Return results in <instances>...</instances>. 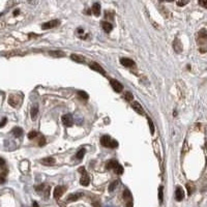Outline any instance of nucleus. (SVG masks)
<instances>
[{
    "label": "nucleus",
    "instance_id": "22",
    "mask_svg": "<svg viewBox=\"0 0 207 207\" xmlns=\"http://www.w3.org/2000/svg\"><path fill=\"white\" fill-rule=\"evenodd\" d=\"M37 113H39V106L35 105L34 107H32V109H31V119L32 120H35L36 119V116H37Z\"/></svg>",
    "mask_w": 207,
    "mask_h": 207
},
{
    "label": "nucleus",
    "instance_id": "23",
    "mask_svg": "<svg viewBox=\"0 0 207 207\" xmlns=\"http://www.w3.org/2000/svg\"><path fill=\"white\" fill-rule=\"evenodd\" d=\"M13 135L16 138H20V137H22V135H23V130H22L21 127H15V129L13 130Z\"/></svg>",
    "mask_w": 207,
    "mask_h": 207
},
{
    "label": "nucleus",
    "instance_id": "19",
    "mask_svg": "<svg viewBox=\"0 0 207 207\" xmlns=\"http://www.w3.org/2000/svg\"><path fill=\"white\" fill-rule=\"evenodd\" d=\"M101 25H102L103 29L105 30V32H107V33H110L112 31V29H113V26H112V24L110 23V22L104 21L101 23Z\"/></svg>",
    "mask_w": 207,
    "mask_h": 207
},
{
    "label": "nucleus",
    "instance_id": "32",
    "mask_svg": "<svg viewBox=\"0 0 207 207\" xmlns=\"http://www.w3.org/2000/svg\"><path fill=\"white\" fill-rule=\"evenodd\" d=\"M198 2H199L200 6H202V7H204L207 10V0H198Z\"/></svg>",
    "mask_w": 207,
    "mask_h": 207
},
{
    "label": "nucleus",
    "instance_id": "21",
    "mask_svg": "<svg viewBox=\"0 0 207 207\" xmlns=\"http://www.w3.org/2000/svg\"><path fill=\"white\" fill-rule=\"evenodd\" d=\"M49 54H50V56H52V57H56V58L64 57L65 56V54L62 51H50Z\"/></svg>",
    "mask_w": 207,
    "mask_h": 207
},
{
    "label": "nucleus",
    "instance_id": "14",
    "mask_svg": "<svg viewBox=\"0 0 207 207\" xmlns=\"http://www.w3.org/2000/svg\"><path fill=\"white\" fill-rule=\"evenodd\" d=\"M132 108L135 110V111L137 112V113L140 114V115H143V114H144V109H143V107H142V106H141L138 102H133V103H132Z\"/></svg>",
    "mask_w": 207,
    "mask_h": 207
},
{
    "label": "nucleus",
    "instance_id": "12",
    "mask_svg": "<svg viewBox=\"0 0 207 207\" xmlns=\"http://www.w3.org/2000/svg\"><path fill=\"white\" fill-rule=\"evenodd\" d=\"M184 198V191L182 190L181 186H177L175 190V199L177 201H182Z\"/></svg>",
    "mask_w": 207,
    "mask_h": 207
},
{
    "label": "nucleus",
    "instance_id": "1",
    "mask_svg": "<svg viewBox=\"0 0 207 207\" xmlns=\"http://www.w3.org/2000/svg\"><path fill=\"white\" fill-rule=\"evenodd\" d=\"M101 144L104 146V147L107 148H116L118 147V142L111 138L110 136H103L101 138Z\"/></svg>",
    "mask_w": 207,
    "mask_h": 207
},
{
    "label": "nucleus",
    "instance_id": "30",
    "mask_svg": "<svg viewBox=\"0 0 207 207\" xmlns=\"http://www.w3.org/2000/svg\"><path fill=\"white\" fill-rule=\"evenodd\" d=\"M147 121H148V124H149L150 133H151V135H153V133H154V125H153V122H152V120L149 118V117H147Z\"/></svg>",
    "mask_w": 207,
    "mask_h": 207
},
{
    "label": "nucleus",
    "instance_id": "9",
    "mask_svg": "<svg viewBox=\"0 0 207 207\" xmlns=\"http://www.w3.org/2000/svg\"><path fill=\"white\" fill-rule=\"evenodd\" d=\"M89 67H90L91 69H93V71H98V73H100V74H102V75L106 76L105 69H104L103 67L98 63V62H91V63L89 64Z\"/></svg>",
    "mask_w": 207,
    "mask_h": 207
},
{
    "label": "nucleus",
    "instance_id": "25",
    "mask_svg": "<svg viewBox=\"0 0 207 207\" xmlns=\"http://www.w3.org/2000/svg\"><path fill=\"white\" fill-rule=\"evenodd\" d=\"M186 190H188V195H192L195 191V185L192 183V182H188V183H186Z\"/></svg>",
    "mask_w": 207,
    "mask_h": 207
},
{
    "label": "nucleus",
    "instance_id": "4",
    "mask_svg": "<svg viewBox=\"0 0 207 207\" xmlns=\"http://www.w3.org/2000/svg\"><path fill=\"white\" fill-rule=\"evenodd\" d=\"M79 172L82 174V177H81V179H80V183L82 184L83 186H87L89 184V182H90V178H89L85 168L84 167L79 168Z\"/></svg>",
    "mask_w": 207,
    "mask_h": 207
},
{
    "label": "nucleus",
    "instance_id": "38",
    "mask_svg": "<svg viewBox=\"0 0 207 207\" xmlns=\"http://www.w3.org/2000/svg\"><path fill=\"white\" fill-rule=\"evenodd\" d=\"M4 164H5V161H4L2 157H0V167H2V166H4Z\"/></svg>",
    "mask_w": 207,
    "mask_h": 207
},
{
    "label": "nucleus",
    "instance_id": "35",
    "mask_svg": "<svg viewBox=\"0 0 207 207\" xmlns=\"http://www.w3.org/2000/svg\"><path fill=\"white\" fill-rule=\"evenodd\" d=\"M45 143H46V140H45L44 137H42V138H40V140H39V145L42 147V146H44Z\"/></svg>",
    "mask_w": 207,
    "mask_h": 207
},
{
    "label": "nucleus",
    "instance_id": "3",
    "mask_svg": "<svg viewBox=\"0 0 207 207\" xmlns=\"http://www.w3.org/2000/svg\"><path fill=\"white\" fill-rule=\"evenodd\" d=\"M197 42L199 46H205L207 44V30L201 29L197 34Z\"/></svg>",
    "mask_w": 207,
    "mask_h": 207
},
{
    "label": "nucleus",
    "instance_id": "17",
    "mask_svg": "<svg viewBox=\"0 0 207 207\" xmlns=\"http://www.w3.org/2000/svg\"><path fill=\"white\" fill-rule=\"evenodd\" d=\"M91 13H93L95 17H98V16L101 15V5H100V3H98V2L93 3V5H92V7H91Z\"/></svg>",
    "mask_w": 207,
    "mask_h": 207
},
{
    "label": "nucleus",
    "instance_id": "43",
    "mask_svg": "<svg viewBox=\"0 0 207 207\" xmlns=\"http://www.w3.org/2000/svg\"><path fill=\"white\" fill-rule=\"evenodd\" d=\"M200 52H201V53H204V52H206V49L204 48V49H200Z\"/></svg>",
    "mask_w": 207,
    "mask_h": 207
},
{
    "label": "nucleus",
    "instance_id": "42",
    "mask_svg": "<svg viewBox=\"0 0 207 207\" xmlns=\"http://www.w3.org/2000/svg\"><path fill=\"white\" fill-rule=\"evenodd\" d=\"M161 2H173L174 0H159Z\"/></svg>",
    "mask_w": 207,
    "mask_h": 207
},
{
    "label": "nucleus",
    "instance_id": "33",
    "mask_svg": "<svg viewBox=\"0 0 207 207\" xmlns=\"http://www.w3.org/2000/svg\"><path fill=\"white\" fill-rule=\"evenodd\" d=\"M188 2V0H178V2H177V5H178V6H183V5H185Z\"/></svg>",
    "mask_w": 207,
    "mask_h": 207
},
{
    "label": "nucleus",
    "instance_id": "37",
    "mask_svg": "<svg viewBox=\"0 0 207 207\" xmlns=\"http://www.w3.org/2000/svg\"><path fill=\"white\" fill-rule=\"evenodd\" d=\"M113 16H114L113 13H111V15H109V12H106L105 17H106V18H111V19H113Z\"/></svg>",
    "mask_w": 207,
    "mask_h": 207
},
{
    "label": "nucleus",
    "instance_id": "45",
    "mask_svg": "<svg viewBox=\"0 0 207 207\" xmlns=\"http://www.w3.org/2000/svg\"><path fill=\"white\" fill-rule=\"evenodd\" d=\"M33 207H39V205H37L36 202H33Z\"/></svg>",
    "mask_w": 207,
    "mask_h": 207
},
{
    "label": "nucleus",
    "instance_id": "20",
    "mask_svg": "<svg viewBox=\"0 0 207 207\" xmlns=\"http://www.w3.org/2000/svg\"><path fill=\"white\" fill-rule=\"evenodd\" d=\"M83 196L82 193H77V194H71L69 195V197L66 198V202H74V201H77V200L80 199L81 197Z\"/></svg>",
    "mask_w": 207,
    "mask_h": 207
},
{
    "label": "nucleus",
    "instance_id": "34",
    "mask_svg": "<svg viewBox=\"0 0 207 207\" xmlns=\"http://www.w3.org/2000/svg\"><path fill=\"white\" fill-rule=\"evenodd\" d=\"M92 205H93V207H101L100 201H98V200H95V201L92 202Z\"/></svg>",
    "mask_w": 207,
    "mask_h": 207
},
{
    "label": "nucleus",
    "instance_id": "7",
    "mask_svg": "<svg viewBox=\"0 0 207 207\" xmlns=\"http://www.w3.org/2000/svg\"><path fill=\"white\" fill-rule=\"evenodd\" d=\"M110 84H111L112 88H113L114 91L116 92H121L123 90V85L121 84L120 82H118L117 80H114V79H112V80H110Z\"/></svg>",
    "mask_w": 207,
    "mask_h": 207
},
{
    "label": "nucleus",
    "instance_id": "6",
    "mask_svg": "<svg viewBox=\"0 0 207 207\" xmlns=\"http://www.w3.org/2000/svg\"><path fill=\"white\" fill-rule=\"evenodd\" d=\"M65 191H66V188H65V186H60V185L56 186V188H54L53 197L55 198V199H59V198L64 194Z\"/></svg>",
    "mask_w": 207,
    "mask_h": 207
},
{
    "label": "nucleus",
    "instance_id": "44",
    "mask_svg": "<svg viewBox=\"0 0 207 207\" xmlns=\"http://www.w3.org/2000/svg\"><path fill=\"white\" fill-rule=\"evenodd\" d=\"M78 32H79V33H82V32H83V29H82V28H79V29H78Z\"/></svg>",
    "mask_w": 207,
    "mask_h": 207
},
{
    "label": "nucleus",
    "instance_id": "46",
    "mask_svg": "<svg viewBox=\"0 0 207 207\" xmlns=\"http://www.w3.org/2000/svg\"><path fill=\"white\" fill-rule=\"evenodd\" d=\"M1 16H2V13H0V17H1Z\"/></svg>",
    "mask_w": 207,
    "mask_h": 207
},
{
    "label": "nucleus",
    "instance_id": "16",
    "mask_svg": "<svg viewBox=\"0 0 207 207\" xmlns=\"http://www.w3.org/2000/svg\"><path fill=\"white\" fill-rule=\"evenodd\" d=\"M40 163L45 166H53L55 164V159L52 156H48V157H45L40 161Z\"/></svg>",
    "mask_w": 207,
    "mask_h": 207
},
{
    "label": "nucleus",
    "instance_id": "29",
    "mask_svg": "<svg viewBox=\"0 0 207 207\" xmlns=\"http://www.w3.org/2000/svg\"><path fill=\"white\" fill-rule=\"evenodd\" d=\"M124 98H125V100L127 101V102H132V101L134 100V95H133V93H132V92L127 91V93L124 94Z\"/></svg>",
    "mask_w": 207,
    "mask_h": 207
},
{
    "label": "nucleus",
    "instance_id": "8",
    "mask_svg": "<svg viewBox=\"0 0 207 207\" xmlns=\"http://www.w3.org/2000/svg\"><path fill=\"white\" fill-rule=\"evenodd\" d=\"M61 121L65 127H71L74 123L73 116H71V114H64V115L61 117Z\"/></svg>",
    "mask_w": 207,
    "mask_h": 207
},
{
    "label": "nucleus",
    "instance_id": "15",
    "mask_svg": "<svg viewBox=\"0 0 207 207\" xmlns=\"http://www.w3.org/2000/svg\"><path fill=\"white\" fill-rule=\"evenodd\" d=\"M120 63L125 67H132L135 65V61L130 59V58H121Z\"/></svg>",
    "mask_w": 207,
    "mask_h": 207
},
{
    "label": "nucleus",
    "instance_id": "41",
    "mask_svg": "<svg viewBox=\"0 0 207 207\" xmlns=\"http://www.w3.org/2000/svg\"><path fill=\"white\" fill-rule=\"evenodd\" d=\"M27 1L29 2V3L30 4H34L35 3V1H36V0H27Z\"/></svg>",
    "mask_w": 207,
    "mask_h": 207
},
{
    "label": "nucleus",
    "instance_id": "28",
    "mask_svg": "<svg viewBox=\"0 0 207 207\" xmlns=\"http://www.w3.org/2000/svg\"><path fill=\"white\" fill-rule=\"evenodd\" d=\"M119 184V181L118 180H115V181H113L112 183H110V185H109V192H113L114 190L116 188V186L118 185Z\"/></svg>",
    "mask_w": 207,
    "mask_h": 207
},
{
    "label": "nucleus",
    "instance_id": "39",
    "mask_svg": "<svg viewBox=\"0 0 207 207\" xmlns=\"http://www.w3.org/2000/svg\"><path fill=\"white\" fill-rule=\"evenodd\" d=\"M5 182V179H4V177L0 176V183H4Z\"/></svg>",
    "mask_w": 207,
    "mask_h": 207
},
{
    "label": "nucleus",
    "instance_id": "31",
    "mask_svg": "<svg viewBox=\"0 0 207 207\" xmlns=\"http://www.w3.org/2000/svg\"><path fill=\"white\" fill-rule=\"evenodd\" d=\"M37 132H35V130H32V132H30L28 134V139L29 140H33V139H35L37 137Z\"/></svg>",
    "mask_w": 207,
    "mask_h": 207
},
{
    "label": "nucleus",
    "instance_id": "11",
    "mask_svg": "<svg viewBox=\"0 0 207 207\" xmlns=\"http://www.w3.org/2000/svg\"><path fill=\"white\" fill-rule=\"evenodd\" d=\"M123 198L127 201V207H133V198H132V194L129 190H124L123 192Z\"/></svg>",
    "mask_w": 207,
    "mask_h": 207
},
{
    "label": "nucleus",
    "instance_id": "18",
    "mask_svg": "<svg viewBox=\"0 0 207 207\" xmlns=\"http://www.w3.org/2000/svg\"><path fill=\"white\" fill-rule=\"evenodd\" d=\"M119 165V163L115 159H111V161H108L107 162V165H106V168L108 170H115L117 166Z\"/></svg>",
    "mask_w": 207,
    "mask_h": 207
},
{
    "label": "nucleus",
    "instance_id": "5",
    "mask_svg": "<svg viewBox=\"0 0 207 207\" xmlns=\"http://www.w3.org/2000/svg\"><path fill=\"white\" fill-rule=\"evenodd\" d=\"M59 24H60L59 20H52V21L46 22L45 24H42V28L44 29V30H47V29H52V28H55V27H57Z\"/></svg>",
    "mask_w": 207,
    "mask_h": 207
},
{
    "label": "nucleus",
    "instance_id": "26",
    "mask_svg": "<svg viewBox=\"0 0 207 207\" xmlns=\"http://www.w3.org/2000/svg\"><path fill=\"white\" fill-rule=\"evenodd\" d=\"M78 96L80 98H82V100H84V101H86V100H88V93H86L85 91H78Z\"/></svg>",
    "mask_w": 207,
    "mask_h": 207
},
{
    "label": "nucleus",
    "instance_id": "2",
    "mask_svg": "<svg viewBox=\"0 0 207 207\" xmlns=\"http://www.w3.org/2000/svg\"><path fill=\"white\" fill-rule=\"evenodd\" d=\"M8 104L13 108H19L22 104V96L19 94H10L8 96Z\"/></svg>",
    "mask_w": 207,
    "mask_h": 207
},
{
    "label": "nucleus",
    "instance_id": "24",
    "mask_svg": "<svg viewBox=\"0 0 207 207\" xmlns=\"http://www.w3.org/2000/svg\"><path fill=\"white\" fill-rule=\"evenodd\" d=\"M85 153H86V150H85V148H81L80 150L76 153V159H79V161H81V159L84 157Z\"/></svg>",
    "mask_w": 207,
    "mask_h": 207
},
{
    "label": "nucleus",
    "instance_id": "10",
    "mask_svg": "<svg viewBox=\"0 0 207 207\" xmlns=\"http://www.w3.org/2000/svg\"><path fill=\"white\" fill-rule=\"evenodd\" d=\"M173 49H174V51L176 52L177 54H179V53H181L182 52V44H181V42H180V39H175L174 40H173Z\"/></svg>",
    "mask_w": 207,
    "mask_h": 207
},
{
    "label": "nucleus",
    "instance_id": "36",
    "mask_svg": "<svg viewBox=\"0 0 207 207\" xmlns=\"http://www.w3.org/2000/svg\"><path fill=\"white\" fill-rule=\"evenodd\" d=\"M6 121H7V119L5 118V117H4L3 119H2V121H1V123H0V127H3L4 125L6 124Z\"/></svg>",
    "mask_w": 207,
    "mask_h": 207
},
{
    "label": "nucleus",
    "instance_id": "40",
    "mask_svg": "<svg viewBox=\"0 0 207 207\" xmlns=\"http://www.w3.org/2000/svg\"><path fill=\"white\" fill-rule=\"evenodd\" d=\"M19 13H20L19 10H16L15 12H13V16H18V15H19Z\"/></svg>",
    "mask_w": 207,
    "mask_h": 207
},
{
    "label": "nucleus",
    "instance_id": "13",
    "mask_svg": "<svg viewBox=\"0 0 207 207\" xmlns=\"http://www.w3.org/2000/svg\"><path fill=\"white\" fill-rule=\"evenodd\" d=\"M71 59L74 60V61H76V62H78V63H83V62L86 61V58H85L83 55H80V54H71Z\"/></svg>",
    "mask_w": 207,
    "mask_h": 207
},
{
    "label": "nucleus",
    "instance_id": "27",
    "mask_svg": "<svg viewBox=\"0 0 207 207\" xmlns=\"http://www.w3.org/2000/svg\"><path fill=\"white\" fill-rule=\"evenodd\" d=\"M159 203H163V200H164V188H163V186H159Z\"/></svg>",
    "mask_w": 207,
    "mask_h": 207
}]
</instances>
